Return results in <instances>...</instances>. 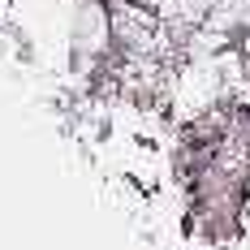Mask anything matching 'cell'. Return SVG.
Wrapping results in <instances>:
<instances>
[{"instance_id": "3", "label": "cell", "mask_w": 250, "mask_h": 250, "mask_svg": "<svg viewBox=\"0 0 250 250\" xmlns=\"http://www.w3.org/2000/svg\"><path fill=\"white\" fill-rule=\"evenodd\" d=\"M242 56H250V30L242 35Z\"/></svg>"}, {"instance_id": "2", "label": "cell", "mask_w": 250, "mask_h": 250, "mask_svg": "<svg viewBox=\"0 0 250 250\" xmlns=\"http://www.w3.org/2000/svg\"><path fill=\"white\" fill-rule=\"evenodd\" d=\"M242 78L250 82V56H242Z\"/></svg>"}, {"instance_id": "1", "label": "cell", "mask_w": 250, "mask_h": 250, "mask_svg": "<svg viewBox=\"0 0 250 250\" xmlns=\"http://www.w3.org/2000/svg\"><path fill=\"white\" fill-rule=\"evenodd\" d=\"M134 4H143V9H151V13H155V9H168V0H134Z\"/></svg>"}, {"instance_id": "4", "label": "cell", "mask_w": 250, "mask_h": 250, "mask_svg": "<svg viewBox=\"0 0 250 250\" xmlns=\"http://www.w3.org/2000/svg\"><path fill=\"white\" fill-rule=\"evenodd\" d=\"M246 207H250V177H246Z\"/></svg>"}]
</instances>
